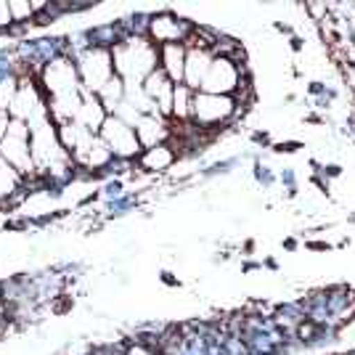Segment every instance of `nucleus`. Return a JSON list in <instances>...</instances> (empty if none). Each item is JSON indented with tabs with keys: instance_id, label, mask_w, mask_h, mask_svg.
Segmentation results:
<instances>
[{
	"instance_id": "f257e3e1",
	"label": "nucleus",
	"mask_w": 355,
	"mask_h": 355,
	"mask_svg": "<svg viewBox=\"0 0 355 355\" xmlns=\"http://www.w3.org/2000/svg\"><path fill=\"white\" fill-rule=\"evenodd\" d=\"M114 74L125 83H144L157 69V48L146 37H128L112 48Z\"/></svg>"
},
{
	"instance_id": "f03ea898",
	"label": "nucleus",
	"mask_w": 355,
	"mask_h": 355,
	"mask_svg": "<svg viewBox=\"0 0 355 355\" xmlns=\"http://www.w3.org/2000/svg\"><path fill=\"white\" fill-rule=\"evenodd\" d=\"M30 154L32 162H35V170L48 173V175H61L72 164V157L61 146L59 125L53 119L30 128Z\"/></svg>"
},
{
	"instance_id": "7ed1b4c3",
	"label": "nucleus",
	"mask_w": 355,
	"mask_h": 355,
	"mask_svg": "<svg viewBox=\"0 0 355 355\" xmlns=\"http://www.w3.org/2000/svg\"><path fill=\"white\" fill-rule=\"evenodd\" d=\"M74 64H77V74H80V85L88 90V93H93V96H98L101 88L114 77L112 51L98 48V45H96V48H88V51H83Z\"/></svg>"
},
{
	"instance_id": "20e7f679",
	"label": "nucleus",
	"mask_w": 355,
	"mask_h": 355,
	"mask_svg": "<svg viewBox=\"0 0 355 355\" xmlns=\"http://www.w3.org/2000/svg\"><path fill=\"white\" fill-rule=\"evenodd\" d=\"M0 157L6 162L16 167L21 175H35V162H32V154H30V128L19 119H11L8 125V133L6 138L0 141Z\"/></svg>"
},
{
	"instance_id": "39448f33",
	"label": "nucleus",
	"mask_w": 355,
	"mask_h": 355,
	"mask_svg": "<svg viewBox=\"0 0 355 355\" xmlns=\"http://www.w3.org/2000/svg\"><path fill=\"white\" fill-rule=\"evenodd\" d=\"M8 114H11V119L24 122L27 128H35V125L51 119L48 101L43 98L40 88L32 80H19V90H16V98L11 109H8Z\"/></svg>"
},
{
	"instance_id": "423d86ee",
	"label": "nucleus",
	"mask_w": 355,
	"mask_h": 355,
	"mask_svg": "<svg viewBox=\"0 0 355 355\" xmlns=\"http://www.w3.org/2000/svg\"><path fill=\"white\" fill-rule=\"evenodd\" d=\"M43 88L48 90V96H64V93H72L80 90V74H77V64L67 56H56V59H48L43 67Z\"/></svg>"
},
{
	"instance_id": "0eeeda50",
	"label": "nucleus",
	"mask_w": 355,
	"mask_h": 355,
	"mask_svg": "<svg viewBox=\"0 0 355 355\" xmlns=\"http://www.w3.org/2000/svg\"><path fill=\"white\" fill-rule=\"evenodd\" d=\"M234 109H236V104H234L228 96H218V93H205V90H199V93L193 96L191 117L196 119V125L209 128V125H218V122L231 117Z\"/></svg>"
},
{
	"instance_id": "6e6552de",
	"label": "nucleus",
	"mask_w": 355,
	"mask_h": 355,
	"mask_svg": "<svg viewBox=\"0 0 355 355\" xmlns=\"http://www.w3.org/2000/svg\"><path fill=\"white\" fill-rule=\"evenodd\" d=\"M98 138L104 141L109 151H112V157H135L138 154V135L130 125H125L122 119H117L114 114H109L104 122V128H101V133Z\"/></svg>"
},
{
	"instance_id": "1a4fd4ad",
	"label": "nucleus",
	"mask_w": 355,
	"mask_h": 355,
	"mask_svg": "<svg viewBox=\"0 0 355 355\" xmlns=\"http://www.w3.org/2000/svg\"><path fill=\"white\" fill-rule=\"evenodd\" d=\"M239 69L236 64L228 59V56H218L209 64V72L202 83V90L205 93H218V96H225L228 90H234L239 85Z\"/></svg>"
},
{
	"instance_id": "9d476101",
	"label": "nucleus",
	"mask_w": 355,
	"mask_h": 355,
	"mask_svg": "<svg viewBox=\"0 0 355 355\" xmlns=\"http://www.w3.org/2000/svg\"><path fill=\"white\" fill-rule=\"evenodd\" d=\"M106 117H109V112H106V106L98 101V96H93V93H88V90L83 88V104H80V112H77L74 122L83 125L88 133L98 135L101 128H104Z\"/></svg>"
},
{
	"instance_id": "9b49d317",
	"label": "nucleus",
	"mask_w": 355,
	"mask_h": 355,
	"mask_svg": "<svg viewBox=\"0 0 355 355\" xmlns=\"http://www.w3.org/2000/svg\"><path fill=\"white\" fill-rule=\"evenodd\" d=\"M209 64H212V56H209L205 48H191L186 51V72H183V85L189 88H202L205 77L209 72Z\"/></svg>"
},
{
	"instance_id": "f8f14e48",
	"label": "nucleus",
	"mask_w": 355,
	"mask_h": 355,
	"mask_svg": "<svg viewBox=\"0 0 355 355\" xmlns=\"http://www.w3.org/2000/svg\"><path fill=\"white\" fill-rule=\"evenodd\" d=\"M135 135H138L141 146H162L164 138H167V122L162 119V114H144L135 125Z\"/></svg>"
},
{
	"instance_id": "ddd939ff",
	"label": "nucleus",
	"mask_w": 355,
	"mask_h": 355,
	"mask_svg": "<svg viewBox=\"0 0 355 355\" xmlns=\"http://www.w3.org/2000/svg\"><path fill=\"white\" fill-rule=\"evenodd\" d=\"M186 32H189V24L170 14L157 16V19L151 21V37H154L157 43H164V45L178 43V40H183Z\"/></svg>"
},
{
	"instance_id": "4468645a",
	"label": "nucleus",
	"mask_w": 355,
	"mask_h": 355,
	"mask_svg": "<svg viewBox=\"0 0 355 355\" xmlns=\"http://www.w3.org/2000/svg\"><path fill=\"white\" fill-rule=\"evenodd\" d=\"M162 72L180 85L183 83V72H186V51H183V45L178 43H170L162 48Z\"/></svg>"
},
{
	"instance_id": "2eb2a0df",
	"label": "nucleus",
	"mask_w": 355,
	"mask_h": 355,
	"mask_svg": "<svg viewBox=\"0 0 355 355\" xmlns=\"http://www.w3.org/2000/svg\"><path fill=\"white\" fill-rule=\"evenodd\" d=\"M109 159H112V151H109V146H106L104 141L96 135V138L90 141V146L85 148L83 154H77L72 162L85 164V167H90V170H98V167L109 164Z\"/></svg>"
},
{
	"instance_id": "dca6fc26",
	"label": "nucleus",
	"mask_w": 355,
	"mask_h": 355,
	"mask_svg": "<svg viewBox=\"0 0 355 355\" xmlns=\"http://www.w3.org/2000/svg\"><path fill=\"white\" fill-rule=\"evenodd\" d=\"M21 183H24V175L0 157V202L11 199V196L21 189Z\"/></svg>"
},
{
	"instance_id": "f3484780",
	"label": "nucleus",
	"mask_w": 355,
	"mask_h": 355,
	"mask_svg": "<svg viewBox=\"0 0 355 355\" xmlns=\"http://www.w3.org/2000/svg\"><path fill=\"white\" fill-rule=\"evenodd\" d=\"M191 106H193V93L189 85H175L173 90V114L178 119H189L191 117Z\"/></svg>"
},
{
	"instance_id": "a211bd4d",
	"label": "nucleus",
	"mask_w": 355,
	"mask_h": 355,
	"mask_svg": "<svg viewBox=\"0 0 355 355\" xmlns=\"http://www.w3.org/2000/svg\"><path fill=\"white\" fill-rule=\"evenodd\" d=\"M173 148L170 146H154V148H146V154H144V159L141 164L146 167V170H164L167 164H173Z\"/></svg>"
},
{
	"instance_id": "6ab92c4d",
	"label": "nucleus",
	"mask_w": 355,
	"mask_h": 355,
	"mask_svg": "<svg viewBox=\"0 0 355 355\" xmlns=\"http://www.w3.org/2000/svg\"><path fill=\"white\" fill-rule=\"evenodd\" d=\"M19 90V80L14 74H0V112H8Z\"/></svg>"
},
{
	"instance_id": "aec40b11",
	"label": "nucleus",
	"mask_w": 355,
	"mask_h": 355,
	"mask_svg": "<svg viewBox=\"0 0 355 355\" xmlns=\"http://www.w3.org/2000/svg\"><path fill=\"white\" fill-rule=\"evenodd\" d=\"M8 6H11L14 21H27L37 8H43V3H27V0H8Z\"/></svg>"
},
{
	"instance_id": "412c9836",
	"label": "nucleus",
	"mask_w": 355,
	"mask_h": 355,
	"mask_svg": "<svg viewBox=\"0 0 355 355\" xmlns=\"http://www.w3.org/2000/svg\"><path fill=\"white\" fill-rule=\"evenodd\" d=\"M8 24H14V16H11V6H8L6 0H0V30H3V27H8Z\"/></svg>"
},
{
	"instance_id": "4be33fe9",
	"label": "nucleus",
	"mask_w": 355,
	"mask_h": 355,
	"mask_svg": "<svg viewBox=\"0 0 355 355\" xmlns=\"http://www.w3.org/2000/svg\"><path fill=\"white\" fill-rule=\"evenodd\" d=\"M128 355H154V353H148V350H144V347H133Z\"/></svg>"
}]
</instances>
